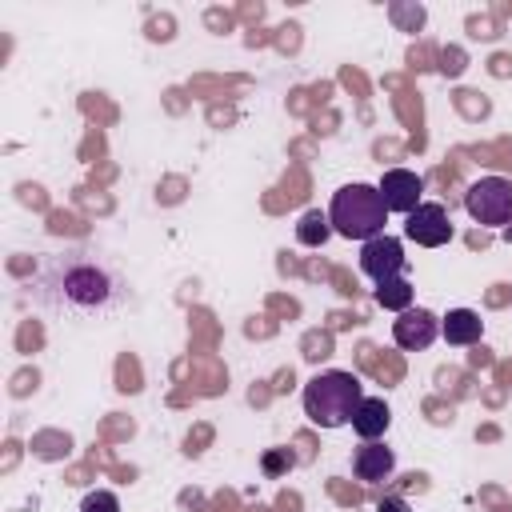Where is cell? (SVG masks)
Masks as SVG:
<instances>
[{"label": "cell", "mask_w": 512, "mask_h": 512, "mask_svg": "<svg viewBox=\"0 0 512 512\" xmlns=\"http://www.w3.org/2000/svg\"><path fill=\"white\" fill-rule=\"evenodd\" d=\"M36 292L56 312L100 316V312H112L128 296V284L96 252H68V256L44 260V268L36 272Z\"/></svg>", "instance_id": "6da1fadb"}, {"label": "cell", "mask_w": 512, "mask_h": 512, "mask_svg": "<svg viewBox=\"0 0 512 512\" xmlns=\"http://www.w3.org/2000/svg\"><path fill=\"white\" fill-rule=\"evenodd\" d=\"M300 400H304V416L312 424L340 428V424H352V416H356V408L364 400V384H360V376L332 368V372L312 376L304 384V396Z\"/></svg>", "instance_id": "7a4b0ae2"}, {"label": "cell", "mask_w": 512, "mask_h": 512, "mask_svg": "<svg viewBox=\"0 0 512 512\" xmlns=\"http://www.w3.org/2000/svg\"><path fill=\"white\" fill-rule=\"evenodd\" d=\"M328 220H332V232H340L344 240L368 244V240L384 236L388 208H384V196H380L376 184H344V188L332 196Z\"/></svg>", "instance_id": "3957f363"}, {"label": "cell", "mask_w": 512, "mask_h": 512, "mask_svg": "<svg viewBox=\"0 0 512 512\" xmlns=\"http://www.w3.org/2000/svg\"><path fill=\"white\" fill-rule=\"evenodd\" d=\"M464 208L476 224H488V228L512 224V180H504V176L472 180L468 192H464Z\"/></svg>", "instance_id": "277c9868"}, {"label": "cell", "mask_w": 512, "mask_h": 512, "mask_svg": "<svg viewBox=\"0 0 512 512\" xmlns=\"http://www.w3.org/2000/svg\"><path fill=\"white\" fill-rule=\"evenodd\" d=\"M404 264H408V256H404V244L396 236H376V240L360 244V272L376 284L404 276Z\"/></svg>", "instance_id": "5b68a950"}, {"label": "cell", "mask_w": 512, "mask_h": 512, "mask_svg": "<svg viewBox=\"0 0 512 512\" xmlns=\"http://www.w3.org/2000/svg\"><path fill=\"white\" fill-rule=\"evenodd\" d=\"M404 236L420 248H444L452 240V220L444 212V204L436 200H424L416 212H408V224H404Z\"/></svg>", "instance_id": "8992f818"}, {"label": "cell", "mask_w": 512, "mask_h": 512, "mask_svg": "<svg viewBox=\"0 0 512 512\" xmlns=\"http://www.w3.org/2000/svg\"><path fill=\"white\" fill-rule=\"evenodd\" d=\"M376 188H380L388 212L408 216V212H416V208L424 204V180H420L412 168H388Z\"/></svg>", "instance_id": "52a82bcc"}, {"label": "cell", "mask_w": 512, "mask_h": 512, "mask_svg": "<svg viewBox=\"0 0 512 512\" xmlns=\"http://www.w3.org/2000/svg\"><path fill=\"white\" fill-rule=\"evenodd\" d=\"M436 336H440V320H436L428 308H404V312H396V320H392V340H396L404 352H424Z\"/></svg>", "instance_id": "ba28073f"}, {"label": "cell", "mask_w": 512, "mask_h": 512, "mask_svg": "<svg viewBox=\"0 0 512 512\" xmlns=\"http://www.w3.org/2000/svg\"><path fill=\"white\" fill-rule=\"evenodd\" d=\"M392 468H396V456H392V448L380 444V440H364V444L352 452V472H356V480L376 484V480H388Z\"/></svg>", "instance_id": "9c48e42d"}, {"label": "cell", "mask_w": 512, "mask_h": 512, "mask_svg": "<svg viewBox=\"0 0 512 512\" xmlns=\"http://www.w3.org/2000/svg\"><path fill=\"white\" fill-rule=\"evenodd\" d=\"M440 336H444L452 348H472V344H480V336H484V320H480V312H472V308H452V312L440 320Z\"/></svg>", "instance_id": "30bf717a"}, {"label": "cell", "mask_w": 512, "mask_h": 512, "mask_svg": "<svg viewBox=\"0 0 512 512\" xmlns=\"http://www.w3.org/2000/svg\"><path fill=\"white\" fill-rule=\"evenodd\" d=\"M388 424H392L388 404H384L380 396H364L360 408H356V416H352V432H356L360 440H380V436L388 432Z\"/></svg>", "instance_id": "8fae6325"}, {"label": "cell", "mask_w": 512, "mask_h": 512, "mask_svg": "<svg viewBox=\"0 0 512 512\" xmlns=\"http://www.w3.org/2000/svg\"><path fill=\"white\" fill-rule=\"evenodd\" d=\"M328 232H332V220H328V212H320V208L304 212L300 224H296V240L308 244V248H320V244L328 240Z\"/></svg>", "instance_id": "7c38bea8"}, {"label": "cell", "mask_w": 512, "mask_h": 512, "mask_svg": "<svg viewBox=\"0 0 512 512\" xmlns=\"http://www.w3.org/2000/svg\"><path fill=\"white\" fill-rule=\"evenodd\" d=\"M376 304L388 308V312H404V308H412V284H408L404 276H392V280L376 284Z\"/></svg>", "instance_id": "4fadbf2b"}, {"label": "cell", "mask_w": 512, "mask_h": 512, "mask_svg": "<svg viewBox=\"0 0 512 512\" xmlns=\"http://www.w3.org/2000/svg\"><path fill=\"white\" fill-rule=\"evenodd\" d=\"M80 512H120V500H116V492L96 488V492H88V496H84Z\"/></svg>", "instance_id": "5bb4252c"}, {"label": "cell", "mask_w": 512, "mask_h": 512, "mask_svg": "<svg viewBox=\"0 0 512 512\" xmlns=\"http://www.w3.org/2000/svg\"><path fill=\"white\" fill-rule=\"evenodd\" d=\"M376 512H408V500H400V496H384V500L376 504Z\"/></svg>", "instance_id": "9a60e30c"}]
</instances>
